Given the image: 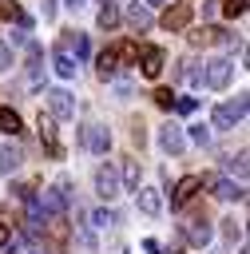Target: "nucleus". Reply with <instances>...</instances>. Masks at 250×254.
<instances>
[{"label":"nucleus","mask_w":250,"mask_h":254,"mask_svg":"<svg viewBox=\"0 0 250 254\" xmlns=\"http://www.w3.org/2000/svg\"><path fill=\"white\" fill-rule=\"evenodd\" d=\"M246 103H250L246 95H238V99H230V103H218L214 115H210V127H214V131H230V127L246 115Z\"/></svg>","instance_id":"1"},{"label":"nucleus","mask_w":250,"mask_h":254,"mask_svg":"<svg viewBox=\"0 0 250 254\" xmlns=\"http://www.w3.org/2000/svg\"><path fill=\"white\" fill-rule=\"evenodd\" d=\"M67 202H71V183H67V179H60L52 190H44L40 210H44L48 218H56V214H63V210H67Z\"/></svg>","instance_id":"2"},{"label":"nucleus","mask_w":250,"mask_h":254,"mask_svg":"<svg viewBox=\"0 0 250 254\" xmlns=\"http://www.w3.org/2000/svg\"><path fill=\"white\" fill-rule=\"evenodd\" d=\"M190 20H194V4H190V0H175V4L163 12V28H167V32H183Z\"/></svg>","instance_id":"3"},{"label":"nucleus","mask_w":250,"mask_h":254,"mask_svg":"<svg viewBox=\"0 0 250 254\" xmlns=\"http://www.w3.org/2000/svg\"><path fill=\"white\" fill-rule=\"evenodd\" d=\"M36 127H40V143L48 147V155L52 159H63V147H60V131H56V119L52 115H36Z\"/></svg>","instance_id":"4"},{"label":"nucleus","mask_w":250,"mask_h":254,"mask_svg":"<svg viewBox=\"0 0 250 254\" xmlns=\"http://www.w3.org/2000/svg\"><path fill=\"white\" fill-rule=\"evenodd\" d=\"M79 143H83L87 151H95V155H107V147H111V131L99 127V123H87V127H79Z\"/></svg>","instance_id":"5"},{"label":"nucleus","mask_w":250,"mask_h":254,"mask_svg":"<svg viewBox=\"0 0 250 254\" xmlns=\"http://www.w3.org/2000/svg\"><path fill=\"white\" fill-rule=\"evenodd\" d=\"M202 187H210V194H214L218 202H238V198H246L242 183H230V179H210V175H202Z\"/></svg>","instance_id":"6"},{"label":"nucleus","mask_w":250,"mask_h":254,"mask_svg":"<svg viewBox=\"0 0 250 254\" xmlns=\"http://www.w3.org/2000/svg\"><path fill=\"white\" fill-rule=\"evenodd\" d=\"M230 71H234L230 60H210V64H202V83L206 87H226L230 83Z\"/></svg>","instance_id":"7"},{"label":"nucleus","mask_w":250,"mask_h":254,"mask_svg":"<svg viewBox=\"0 0 250 254\" xmlns=\"http://www.w3.org/2000/svg\"><path fill=\"white\" fill-rule=\"evenodd\" d=\"M44 95H48L52 119H71V115H75V99H71V91H63V87H52V91H44Z\"/></svg>","instance_id":"8"},{"label":"nucleus","mask_w":250,"mask_h":254,"mask_svg":"<svg viewBox=\"0 0 250 254\" xmlns=\"http://www.w3.org/2000/svg\"><path fill=\"white\" fill-rule=\"evenodd\" d=\"M159 147H163L167 155H183V151H187V135H183V127L167 123V127L159 131Z\"/></svg>","instance_id":"9"},{"label":"nucleus","mask_w":250,"mask_h":254,"mask_svg":"<svg viewBox=\"0 0 250 254\" xmlns=\"http://www.w3.org/2000/svg\"><path fill=\"white\" fill-rule=\"evenodd\" d=\"M95 190L103 194V198H115L123 187H119V175H115V167L111 163H103L99 171H95Z\"/></svg>","instance_id":"10"},{"label":"nucleus","mask_w":250,"mask_h":254,"mask_svg":"<svg viewBox=\"0 0 250 254\" xmlns=\"http://www.w3.org/2000/svg\"><path fill=\"white\" fill-rule=\"evenodd\" d=\"M198 187H202V179H198V175L179 179V183H175V190H171V206H175V210H179V206H187V202L194 198V190H198Z\"/></svg>","instance_id":"11"},{"label":"nucleus","mask_w":250,"mask_h":254,"mask_svg":"<svg viewBox=\"0 0 250 254\" xmlns=\"http://www.w3.org/2000/svg\"><path fill=\"white\" fill-rule=\"evenodd\" d=\"M163 64H167V56H163V48H143V75L147 79H159V71H163Z\"/></svg>","instance_id":"12"},{"label":"nucleus","mask_w":250,"mask_h":254,"mask_svg":"<svg viewBox=\"0 0 250 254\" xmlns=\"http://www.w3.org/2000/svg\"><path fill=\"white\" fill-rule=\"evenodd\" d=\"M187 238H190V246H206V242H210V222H206L202 214H194V218L187 222Z\"/></svg>","instance_id":"13"},{"label":"nucleus","mask_w":250,"mask_h":254,"mask_svg":"<svg viewBox=\"0 0 250 254\" xmlns=\"http://www.w3.org/2000/svg\"><path fill=\"white\" fill-rule=\"evenodd\" d=\"M60 52H67V56L75 52V60H83L91 48H87V36H83V32H67V36L60 40Z\"/></svg>","instance_id":"14"},{"label":"nucleus","mask_w":250,"mask_h":254,"mask_svg":"<svg viewBox=\"0 0 250 254\" xmlns=\"http://www.w3.org/2000/svg\"><path fill=\"white\" fill-rule=\"evenodd\" d=\"M135 190H139V210L143 214H159L163 210V198H159L155 187H135Z\"/></svg>","instance_id":"15"},{"label":"nucleus","mask_w":250,"mask_h":254,"mask_svg":"<svg viewBox=\"0 0 250 254\" xmlns=\"http://www.w3.org/2000/svg\"><path fill=\"white\" fill-rule=\"evenodd\" d=\"M24 163V151L16 147V143H8V147H0V175H12L16 167Z\"/></svg>","instance_id":"16"},{"label":"nucleus","mask_w":250,"mask_h":254,"mask_svg":"<svg viewBox=\"0 0 250 254\" xmlns=\"http://www.w3.org/2000/svg\"><path fill=\"white\" fill-rule=\"evenodd\" d=\"M127 24H131L135 32H147V28H151V8H143V4H131V8H127Z\"/></svg>","instance_id":"17"},{"label":"nucleus","mask_w":250,"mask_h":254,"mask_svg":"<svg viewBox=\"0 0 250 254\" xmlns=\"http://www.w3.org/2000/svg\"><path fill=\"white\" fill-rule=\"evenodd\" d=\"M111 52H115L119 67H123V64H139V44H131V40H119V44H111Z\"/></svg>","instance_id":"18"},{"label":"nucleus","mask_w":250,"mask_h":254,"mask_svg":"<svg viewBox=\"0 0 250 254\" xmlns=\"http://www.w3.org/2000/svg\"><path fill=\"white\" fill-rule=\"evenodd\" d=\"M95 71H99V79H111V75L119 71V60H115V52H111V48H103V52H99Z\"/></svg>","instance_id":"19"},{"label":"nucleus","mask_w":250,"mask_h":254,"mask_svg":"<svg viewBox=\"0 0 250 254\" xmlns=\"http://www.w3.org/2000/svg\"><path fill=\"white\" fill-rule=\"evenodd\" d=\"M0 131H4V135H20V131H24V123H20V115H16L12 107H0Z\"/></svg>","instance_id":"20"},{"label":"nucleus","mask_w":250,"mask_h":254,"mask_svg":"<svg viewBox=\"0 0 250 254\" xmlns=\"http://www.w3.org/2000/svg\"><path fill=\"white\" fill-rule=\"evenodd\" d=\"M52 64H56V75H60V79H75V60H71L67 52H56Z\"/></svg>","instance_id":"21"},{"label":"nucleus","mask_w":250,"mask_h":254,"mask_svg":"<svg viewBox=\"0 0 250 254\" xmlns=\"http://www.w3.org/2000/svg\"><path fill=\"white\" fill-rule=\"evenodd\" d=\"M123 187H127V190H135V187H139V163H135V159H127V163H123Z\"/></svg>","instance_id":"22"},{"label":"nucleus","mask_w":250,"mask_h":254,"mask_svg":"<svg viewBox=\"0 0 250 254\" xmlns=\"http://www.w3.org/2000/svg\"><path fill=\"white\" fill-rule=\"evenodd\" d=\"M115 24H119V12H115V4H103V8H99V28H107V32H111Z\"/></svg>","instance_id":"23"},{"label":"nucleus","mask_w":250,"mask_h":254,"mask_svg":"<svg viewBox=\"0 0 250 254\" xmlns=\"http://www.w3.org/2000/svg\"><path fill=\"white\" fill-rule=\"evenodd\" d=\"M222 163H226V171H234V175H238V179H242V175H246V151H238V155H226V159H222Z\"/></svg>","instance_id":"24"},{"label":"nucleus","mask_w":250,"mask_h":254,"mask_svg":"<svg viewBox=\"0 0 250 254\" xmlns=\"http://www.w3.org/2000/svg\"><path fill=\"white\" fill-rule=\"evenodd\" d=\"M155 103H159L163 111H171V107H175V91H171V87H159V91H155Z\"/></svg>","instance_id":"25"},{"label":"nucleus","mask_w":250,"mask_h":254,"mask_svg":"<svg viewBox=\"0 0 250 254\" xmlns=\"http://www.w3.org/2000/svg\"><path fill=\"white\" fill-rule=\"evenodd\" d=\"M0 20H20V4L16 0H0Z\"/></svg>","instance_id":"26"},{"label":"nucleus","mask_w":250,"mask_h":254,"mask_svg":"<svg viewBox=\"0 0 250 254\" xmlns=\"http://www.w3.org/2000/svg\"><path fill=\"white\" fill-rule=\"evenodd\" d=\"M190 44L202 48V44H214V28H202V32H190Z\"/></svg>","instance_id":"27"},{"label":"nucleus","mask_w":250,"mask_h":254,"mask_svg":"<svg viewBox=\"0 0 250 254\" xmlns=\"http://www.w3.org/2000/svg\"><path fill=\"white\" fill-rule=\"evenodd\" d=\"M222 234H226L230 242H238V238H242V226H238L234 218H222Z\"/></svg>","instance_id":"28"},{"label":"nucleus","mask_w":250,"mask_h":254,"mask_svg":"<svg viewBox=\"0 0 250 254\" xmlns=\"http://www.w3.org/2000/svg\"><path fill=\"white\" fill-rule=\"evenodd\" d=\"M190 139H194L198 147H206V143H210V131H206L202 123H194V127H190Z\"/></svg>","instance_id":"29"},{"label":"nucleus","mask_w":250,"mask_h":254,"mask_svg":"<svg viewBox=\"0 0 250 254\" xmlns=\"http://www.w3.org/2000/svg\"><path fill=\"white\" fill-rule=\"evenodd\" d=\"M111 222H115L111 210H91V226H111Z\"/></svg>","instance_id":"30"},{"label":"nucleus","mask_w":250,"mask_h":254,"mask_svg":"<svg viewBox=\"0 0 250 254\" xmlns=\"http://www.w3.org/2000/svg\"><path fill=\"white\" fill-rule=\"evenodd\" d=\"M222 12L234 20V16H242V12H246V0H226V4H222Z\"/></svg>","instance_id":"31"},{"label":"nucleus","mask_w":250,"mask_h":254,"mask_svg":"<svg viewBox=\"0 0 250 254\" xmlns=\"http://www.w3.org/2000/svg\"><path fill=\"white\" fill-rule=\"evenodd\" d=\"M12 64H16V56H12V48H8V44H0V71H8Z\"/></svg>","instance_id":"32"},{"label":"nucleus","mask_w":250,"mask_h":254,"mask_svg":"<svg viewBox=\"0 0 250 254\" xmlns=\"http://www.w3.org/2000/svg\"><path fill=\"white\" fill-rule=\"evenodd\" d=\"M175 111H183V115H190V111H194V99H190V95H183V99H175Z\"/></svg>","instance_id":"33"},{"label":"nucleus","mask_w":250,"mask_h":254,"mask_svg":"<svg viewBox=\"0 0 250 254\" xmlns=\"http://www.w3.org/2000/svg\"><path fill=\"white\" fill-rule=\"evenodd\" d=\"M115 95L127 99V95H131V79H119V83H115Z\"/></svg>","instance_id":"34"},{"label":"nucleus","mask_w":250,"mask_h":254,"mask_svg":"<svg viewBox=\"0 0 250 254\" xmlns=\"http://www.w3.org/2000/svg\"><path fill=\"white\" fill-rule=\"evenodd\" d=\"M40 12H44V20H52L56 16V0H40Z\"/></svg>","instance_id":"35"},{"label":"nucleus","mask_w":250,"mask_h":254,"mask_svg":"<svg viewBox=\"0 0 250 254\" xmlns=\"http://www.w3.org/2000/svg\"><path fill=\"white\" fill-rule=\"evenodd\" d=\"M143 250H147V254H163V246H159L155 238H143Z\"/></svg>","instance_id":"36"},{"label":"nucleus","mask_w":250,"mask_h":254,"mask_svg":"<svg viewBox=\"0 0 250 254\" xmlns=\"http://www.w3.org/2000/svg\"><path fill=\"white\" fill-rule=\"evenodd\" d=\"M8 238H12V230H8V226H4V222H0V246H4V242H8Z\"/></svg>","instance_id":"37"},{"label":"nucleus","mask_w":250,"mask_h":254,"mask_svg":"<svg viewBox=\"0 0 250 254\" xmlns=\"http://www.w3.org/2000/svg\"><path fill=\"white\" fill-rule=\"evenodd\" d=\"M163 4H171V0H147V8H163Z\"/></svg>","instance_id":"38"},{"label":"nucleus","mask_w":250,"mask_h":254,"mask_svg":"<svg viewBox=\"0 0 250 254\" xmlns=\"http://www.w3.org/2000/svg\"><path fill=\"white\" fill-rule=\"evenodd\" d=\"M83 4H87V0H67V8H83Z\"/></svg>","instance_id":"39"}]
</instances>
